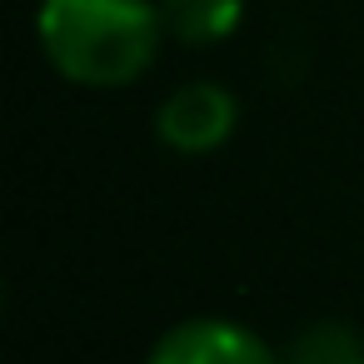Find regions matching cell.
<instances>
[{
  "instance_id": "3",
  "label": "cell",
  "mask_w": 364,
  "mask_h": 364,
  "mask_svg": "<svg viewBox=\"0 0 364 364\" xmlns=\"http://www.w3.org/2000/svg\"><path fill=\"white\" fill-rule=\"evenodd\" d=\"M145 364H279V359L255 329L220 314H200V319L170 324L155 339Z\"/></svg>"
},
{
  "instance_id": "5",
  "label": "cell",
  "mask_w": 364,
  "mask_h": 364,
  "mask_svg": "<svg viewBox=\"0 0 364 364\" xmlns=\"http://www.w3.org/2000/svg\"><path fill=\"white\" fill-rule=\"evenodd\" d=\"M279 364H364V334L339 319H319L284 344Z\"/></svg>"
},
{
  "instance_id": "2",
  "label": "cell",
  "mask_w": 364,
  "mask_h": 364,
  "mask_svg": "<svg viewBox=\"0 0 364 364\" xmlns=\"http://www.w3.org/2000/svg\"><path fill=\"white\" fill-rule=\"evenodd\" d=\"M235 125H240V100L215 80L175 85L155 110V135L175 155H210L235 135Z\"/></svg>"
},
{
  "instance_id": "4",
  "label": "cell",
  "mask_w": 364,
  "mask_h": 364,
  "mask_svg": "<svg viewBox=\"0 0 364 364\" xmlns=\"http://www.w3.org/2000/svg\"><path fill=\"white\" fill-rule=\"evenodd\" d=\"M245 16V0H160L165 36L180 46H220Z\"/></svg>"
},
{
  "instance_id": "1",
  "label": "cell",
  "mask_w": 364,
  "mask_h": 364,
  "mask_svg": "<svg viewBox=\"0 0 364 364\" xmlns=\"http://www.w3.org/2000/svg\"><path fill=\"white\" fill-rule=\"evenodd\" d=\"M36 36L65 80L85 90H120L155 65L165 21L155 0H46Z\"/></svg>"
}]
</instances>
